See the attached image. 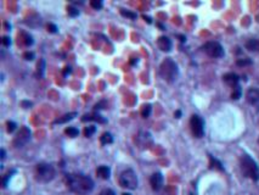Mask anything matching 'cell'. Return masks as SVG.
Segmentation results:
<instances>
[{"mask_svg":"<svg viewBox=\"0 0 259 195\" xmlns=\"http://www.w3.org/2000/svg\"><path fill=\"white\" fill-rule=\"evenodd\" d=\"M69 189L78 195H87L94 189V182L90 177L83 174H69L67 177Z\"/></svg>","mask_w":259,"mask_h":195,"instance_id":"obj_1","label":"cell"},{"mask_svg":"<svg viewBox=\"0 0 259 195\" xmlns=\"http://www.w3.org/2000/svg\"><path fill=\"white\" fill-rule=\"evenodd\" d=\"M178 65L172 59H165L160 66V74L164 81L173 83L178 77Z\"/></svg>","mask_w":259,"mask_h":195,"instance_id":"obj_2","label":"cell"},{"mask_svg":"<svg viewBox=\"0 0 259 195\" xmlns=\"http://www.w3.org/2000/svg\"><path fill=\"white\" fill-rule=\"evenodd\" d=\"M241 168L242 172L246 177H249L253 181H258L259 179V168L257 166V162L248 155H243L241 159Z\"/></svg>","mask_w":259,"mask_h":195,"instance_id":"obj_3","label":"cell"},{"mask_svg":"<svg viewBox=\"0 0 259 195\" xmlns=\"http://www.w3.org/2000/svg\"><path fill=\"white\" fill-rule=\"evenodd\" d=\"M55 177V169L50 163H39L35 167V179L41 183H48Z\"/></svg>","mask_w":259,"mask_h":195,"instance_id":"obj_4","label":"cell"},{"mask_svg":"<svg viewBox=\"0 0 259 195\" xmlns=\"http://www.w3.org/2000/svg\"><path fill=\"white\" fill-rule=\"evenodd\" d=\"M119 185L127 189H136L137 177L133 169H126L119 177Z\"/></svg>","mask_w":259,"mask_h":195,"instance_id":"obj_5","label":"cell"},{"mask_svg":"<svg viewBox=\"0 0 259 195\" xmlns=\"http://www.w3.org/2000/svg\"><path fill=\"white\" fill-rule=\"evenodd\" d=\"M203 51L211 58H222L224 56V49L218 42H208L203 45Z\"/></svg>","mask_w":259,"mask_h":195,"instance_id":"obj_6","label":"cell"},{"mask_svg":"<svg viewBox=\"0 0 259 195\" xmlns=\"http://www.w3.org/2000/svg\"><path fill=\"white\" fill-rule=\"evenodd\" d=\"M190 126L191 130L194 133L196 138H202L204 134V121L202 120V117H199L198 115H194L190 120Z\"/></svg>","mask_w":259,"mask_h":195,"instance_id":"obj_7","label":"cell"},{"mask_svg":"<svg viewBox=\"0 0 259 195\" xmlns=\"http://www.w3.org/2000/svg\"><path fill=\"white\" fill-rule=\"evenodd\" d=\"M31 139V130L27 127H22L20 132L16 134L15 139H14V145L15 148H22L23 145H26Z\"/></svg>","mask_w":259,"mask_h":195,"instance_id":"obj_8","label":"cell"},{"mask_svg":"<svg viewBox=\"0 0 259 195\" xmlns=\"http://www.w3.org/2000/svg\"><path fill=\"white\" fill-rule=\"evenodd\" d=\"M246 99L251 105L259 106V89H257V88L248 89V92L246 94Z\"/></svg>","mask_w":259,"mask_h":195,"instance_id":"obj_9","label":"cell"},{"mask_svg":"<svg viewBox=\"0 0 259 195\" xmlns=\"http://www.w3.org/2000/svg\"><path fill=\"white\" fill-rule=\"evenodd\" d=\"M150 183H151V187L153 190H160L163 185V176L160 172L153 173L150 178Z\"/></svg>","mask_w":259,"mask_h":195,"instance_id":"obj_10","label":"cell"},{"mask_svg":"<svg viewBox=\"0 0 259 195\" xmlns=\"http://www.w3.org/2000/svg\"><path fill=\"white\" fill-rule=\"evenodd\" d=\"M157 45L162 51H170L172 49V42L167 37H160L157 40Z\"/></svg>","mask_w":259,"mask_h":195,"instance_id":"obj_11","label":"cell"},{"mask_svg":"<svg viewBox=\"0 0 259 195\" xmlns=\"http://www.w3.org/2000/svg\"><path fill=\"white\" fill-rule=\"evenodd\" d=\"M223 79H224V82H225L226 84L234 87V88L238 86V81H240L238 76L235 74V73H226V74L223 77Z\"/></svg>","mask_w":259,"mask_h":195,"instance_id":"obj_12","label":"cell"},{"mask_svg":"<svg viewBox=\"0 0 259 195\" xmlns=\"http://www.w3.org/2000/svg\"><path fill=\"white\" fill-rule=\"evenodd\" d=\"M96 174L99 177H101L102 179H108L110 174H111V169L107 166H99L96 169Z\"/></svg>","mask_w":259,"mask_h":195,"instance_id":"obj_13","label":"cell"},{"mask_svg":"<svg viewBox=\"0 0 259 195\" xmlns=\"http://www.w3.org/2000/svg\"><path fill=\"white\" fill-rule=\"evenodd\" d=\"M82 121L83 122H87V121H97V122H100V123H106V120L105 118H102V116H100V115H84L83 117H82Z\"/></svg>","mask_w":259,"mask_h":195,"instance_id":"obj_14","label":"cell"},{"mask_svg":"<svg viewBox=\"0 0 259 195\" xmlns=\"http://www.w3.org/2000/svg\"><path fill=\"white\" fill-rule=\"evenodd\" d=\"M246 49L249 51H259V40L258 39H249L246 42Z\"/></svg>","mask_w":259,"mask_h":195,"instance_id":"obj_15","label":"cell"},{"mask_svg":"<svg viewBox=\"0 0 259 195\" xmlns=\"http://www.w3.org/2000/svg\"><path fill=\"white\" fill-rule=\"evenodd\" d=\"M75 116H77V112H69V113H66V115H64L62 117L57 118L54 123H55V125H57V123H66V122H68V121L73 120Z\"/></svg>","mask_w":259,"mask_h":195,"instance_id":"obj_16","label":"cell"},{"mask_svg":"<svg viewBox=\"0 0 259 195\" xmlns=\"http://www.w3.org/2000/svg\"><path fill=\"white\" fill-rule=\"evenodd\" d=\"M100 141H101V144L102 145H107V144H112L113 143V137H112V134L111 133H103L102 135H101V138H100Z\"/></svg>","mask_w":259,"mask_h":195,"instance_id":"obj_17","label":"cell"},{"mask_svg":"<svg viewBox=\"0 0 259 195\" xmlns=\"http://www.w3.org/2000/svg\"><path fill=\"white\" fill-rule=\"evenodd\" d=\"M209 161H211V166H209L211 168L217 167V168H218V169H220V171H223V169H224V167L222 166V163L219 162L218 160H215L213 156H211V155H209Z\"/></svg>","mask_w":259,"mask_h":195,"instance_id":"obj_18","label":"cell"},{"mask_svg":"<svg viewBox=\"0 0 259 195\" xmlns=\"http://www.w3.org/2000/svg\"><path fill=\"white\" fill-rule=\"evenodd\" d=\"M151 113V105H144L142 106V110H141V116L144 118H147Z\"/></svg>","mask_w":259,"mask_h":195,"instance_id":"obj_19","label":"cell"},{"mask_svg":"<svg viewBox=\"0 0 259 195\" xmlns=\"http://www.w3.org/2000/svg\"><path fill=\"white\" fill-rule=\"evenodd\" d=\"M65 133L68 134L69 137H77L79 134V130L77 129V128H74V127H68V128L65 129Z\"/></svg>","mask_w":259,"mask_h":195,"instance_id":"obj_20","label":"cell"},{"mask_svg":"<svg viewBox=\"0 0 259 195\" xmlns=\"http://www.w3.org/2000/svg\"><path fill=\"white\" fill-rule=\"evenodd\" d=\"M44 68H45V60L41 59L39 61V64H38V74H39V77L44 76Z\"/></svg>","mask_w":259,"mask_h":195,"instance_id":"obj_21","label":"cell"},{"mask_svg":"<svg viewBox=\"0 0 259 195\" xmlns=\"http://www.w3.org/2000/svg\"><path fill=\"white\" fill-rule=\"evenodd\" d=\"M95 132H96V127H95V126H89V127H85V129H84V135H85V137H91Z\"/></svg>","mask_w":259,"mask_h":195,"instance_id":"obj_22","label":"cell"},{"mask_svg":"<svg viewBox=\"0 0 259 195\" xmlns=\"http://www.w3.org/2000/svg\"><path fill=\"white\" fill-rule=\"evenodd\" d=\"M67 12H68V15H69L71 17H75V16L79 15V10L75 9V7H73V6H68V7H67Z\"/></svg>","mask_w":259,"mask_h":195,"instance_id":"obj_23","label":"cell"},{"mask_svg":"<svg viewBox=\"0 0 259 195\" xmlns=\"http://www.w3.org/2000/svg\"><path fill=\"white\" fill-rule=\"evenodd\" d=\"M121 14L124 16V17H129V18H131V20H135L136 18V14L135 12H130V11H127V10H124V9H122L121 10Z\"/></svg>","mask_w":259,"mask_h":195,"instance_id":"obj_24","label":"cell"},{"mask_svg":"<svg viewBox=\"0 0 259 195\" xmlns=\"http://www.w3.org/2000/svg\"><path fill=\"white\" fill-rule=\"evenodd\" d=\"M240 97H241V88L237 86V87L234 88V92H232V94H231V97L236 100V99H238Z\"/></svg>","mask_w":259,"mask_h":195,"instance_id":"obj_25","label":"cell"},{"mask_svg":"<svg viewBox=\"0 0 259 195\" xmlns=\"http://www.w3.org/2000/svg\"><path fill=\"white\" fill-rule=\"evenodd\" d=\"M90 5L91 7H94L95 10H100L102 7V1L101 0H91L90 1Z\"/></svg>","mask_w":259,"mask_h":195,"instance_id":"obj_26","label":"cell"},{"mask_svg":"<svg viewBox=\"0 0 259 195\" xmlns=\"http://www.w3.org/2000/svg\"><path fill=\"white\" fill-rule=\"evenodd\" d=\"M252 61L249 59H240L236 61V65L237 66H246V65H251Z\"/></svg>","mask_w":259,"mask_h":195,"instance_id":"obj_27","label":"cell"},{"mask_svg":"<svg viewBox=\"0 0 259 195\" xmlns=\"http://www.w3.org/2000/svg\"><path fill=\"white\" fill-rule=\"evenodd\" d=\"M6 126H7V132H10V133L16 129V123L12 122V121H9V122L6 123Z\"/></svg>","mask_w":259,"mask_h":195,"instance_id":"obj_28","label":"cell"},{"mask_svg":"<svg viewBox=\"0 0 259 195\" xmlns=\"http://www.w3.org/2000/svg\"><path fill=\"white\" fill-rule=\"evenodd\" d=\"M23 58L26 59V60H33L34 59V53H32V51H27V53H25L23 54Z\"/></svg>","mask_w":259,"mask_h":195,"instance_id":"obj_29","label":"cell"},{"mask_svg":"<svg viewBox=\"0 0 259 195\" xmlns=\"http://www.w3.org/2000/svg\"><path fill=\"white\" fill-rule=\"evenodd\" d=\"M48 31L51 33H56L57 32V27L55 25H52V23H49L48 25Z\"/></svg>","mask_w":259,"mask_h":195,"instance_id":"obj_30","label":"cell"},{"mask_svg":"<svg viewBox=\"0 0 259 195\" xmlns=\"http://www.w3.org/2000/svg\"><path fill=\"white\" fill-rule=\"evenodd\" d=\"M100 195H116V194H114V192L111 190V189H105V190H102V192L100 193Z\"/></svg>","mask_w":259,"mask_h":195,"instance_id":"obj_31","label":"cell"},{"mask_svg":"<svg viewBox=\"0 0 259 195\" xmlns=\"http://www.w3.org/2000/svg\"><path fill=\"white\" fill-rule=\"evenodd\" d=\"M2 44H4L5 46H10V44H11L10 38H9V37H4V38H2Z\"/></svg>","mask_w":259,"mask_h":195,"instance_id":"obj_32","label":"cell"},{"mask_svg":"<svg viewBox=\"0 0 259 195\" xmlns=\"http://www.w3.org/2000/svg\"><path fill=\"white\" fill-rule=\"evenodd\" d=\"M26 44H27V45H32L33 44V39L31 35H27V37H26Z\"/></svg>","mask_w":259,"mask_h":195,"instance_id":"obj_33","label":"cell"},{"mask_svg":"<svg viewBox=\"0 0 259 195\" xmlns=\"http://www.w3.org/2000/svg\"><path fill=\"white\" fill-rule=\"evenodd\" d=\"M72 72V70H71V67L68 66V67H66L65 68V71H64V76H67V74H69Z\"/></svg>","mask_w":259,"mask_h":195,"instance_id":"obj_34","label":"cell"},{"mask_svg":"<svg viewBox=\"0 0 259 195\" xmlns=\"http://www.w3.org/2000/svg\"><path fill=\"white\" fill-rule=\"evenodd\" d=\"M22 105L26 106V107H29V106H32V102L31 101H22Z\"/></svg>","mask_w":259,"mask_h":195,"instance_id":"obj_35","label":"cell"},{"mask_svg":"<svg viewBox=\"0 0 259 195\" xmlns=\"http://www.w3.org/2000/svg\"><path fill=\"white\" fill-rule=\"evenodd\" d=\"M142 17H144V20H145V21H147V23H152V20H151V18H150L149 16H146V15H144Z\"/></svg>","mask_w":259,"mask_h":195,"instance_id":"obj_36","label":"cell"},{"mask_svg":"<svg viewBox=\"0 0 259 195\" xmlns=\"http://www.w3.org/2000/svg\"><path fill=\"white\" fill-rule=\"evenodd\" d=\"M180 116H181V111H179V110L175 111V117H176V118H180Z\"/></svg>","mask_w":259,"mask_h":195,"instance_id":"obj_37","label":"cell"},{"mask_svg":"<svg viewBox=\"0 0 259 195\" xmlns=\"http://www.w3.org/2000/svg\"><path fill=\"white\" fill-rule=\"evenodd\" d=\"M4 159H5V150L1 149V160H4Z\"/></svg>","mask_w":259,"mask_h":195,"instance_id":"obj_38","label":"cell"},{"mask_svg":"<svg viewBox=\"0 0 259 195\" xmlns=\"http://www.w3.org/2000/svg\"><path fill=\"white\" fill-rule=\"evenodd\" d=\"M122 195H130V194H129V193H123Z\"/></svg>","mask_w":259,"mask_h":195,"instance_id":"obj_39","label":"cell"},{"mask_svg":"<svg viewBox=\"0 0 259 195\" xmlns=\"http://www.w3.org/2000/svg\"><path fill=\"white\" fill-rule=\"evenodd\" d=\"M258 141H259V139H258Z\"/></svg>","mask_w":259,"mask_h":195,"instance_id":"obj_40","label":"cell"}]
</instances>
